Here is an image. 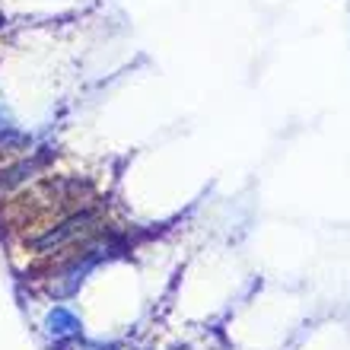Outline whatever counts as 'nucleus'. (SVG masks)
I'll return each mask as SVG.
<instances>
[{
    "label": "nucleus",
    "mask_w": 350,
    "mask_h": 350,
    "mask_svg": "<svg viewBox=\"0 0 350 350\" xmlns=\"http://www.w3.org/2000/svg\"><path fill=\"white\" fill-rule=\"evenodd\" d=\"M48 325H51V332H55L57 338H74L77 328H80V322H77V319L67 312V309H61V306H57L55 312L48 315Z\"/></svg>",
    "instance_id": "obj_1"
}]
</instances>
